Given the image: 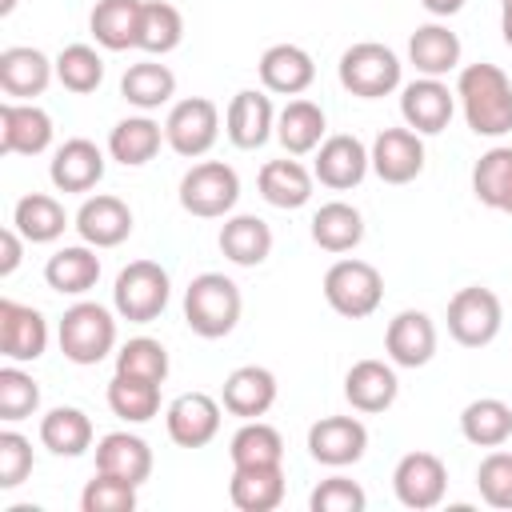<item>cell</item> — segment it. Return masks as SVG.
<instances>
[{
    "label": "cell",
    "instance_id": "1",
    "mask_svg": "<svg viewBox=\"0 0 512 512\" xmlns=\"http://www.w3.org/2000/svg\"><path fill=\"white\" fill-rule=\"evenodd\" d=\"M456 96H460L464 120L476 136L496 140V136L512 132V80L504 76V68H496L488 60L460 68Z\"/></svg>",
    "mask_w": 512,
    "mask_h": 512
},
{
    "label": "cell",
    "instance_id": "2",
    "mask_svg": "<svg viewBox=\"0 0 512 512\" xmlns=\"http://www.w3.org/2000/svg\"><path fill=\"white\" fill-rule=\"evenodd\" d=\"M240 312H244V296L236 280H228L224 272H200L184 288V320L204 340L228 336L240 324Z\"/></svg>",
    "mask_w": 512,
    "mask_h": 512
},
{
    "label": "cell",
    "instance_id": "3",
    "mask_svg": "<svg viewBox=\"0 0 512 512\" xmlns=\"http://www.w3.org/2000/svg\"><path fill=\"white\" fill-rule=\"evenodd\" d=\"M56 340H60L64 360H72L80 368H92L116 348V320H112V312L104 304L76 300L72 308H64Z\"/></svg>",
    "mask_w": 512,
    "mask_h": 512
},
{
    "label": "cell",
    "instance_id": "4",
    "mask_svg": "<svg viewBox=\"0 0 512 512\" xmlns=\"http://www.w3.org/2000/svg\"><path fill=\"white\" fill-rule=\"evenodd\" d=\"M324 300L336 316L344 320H364L380 308L384 300V276L376 264L368 260H356V256H344L336 260L328 272H324Z\"/></svg>",
    "mask_w": 512,
    "mask_h": 512
},
{
    "label": "cell",
    "instance_id": "5",
    "mask_svg": "<svg viewBox=\"0 0 512 512\" xmlns=\"http://www.w3.org/2000/svg\"><path fill=\"white\" fill-rule=\"evenodd\" d=\"M172 296V280L156 260H132L120 268L116 288H112V308L128 324H152Z\"/></svg>",
    "mask_w": 512,
    "mask_h": 512
},
{
    "label": "cell",
    "instance_id": "6",
    "mask_svg": "<svg viewBox=\"0 0 512 512\" xmlns=\"http://www.w3.org/2000/svg\"><path fill=\"white\" fill-rule=\"evenodd\" d=\"M400 56L388 48V44H376V40H360L352 48H344L336 72H340V84L344 92L360 96V100H380L388 92L400 88Z\"/></svg>",
    "mask_w": 512,
    "mask_h": 512
},
{
    "label": "cell",
    "instance_id": "7",
    "mask_svg": "<svg viewBox=\"0 0 512 512\" xmlns=\"http://www.w3.org/2000/svg\"><path fill=\"white\" fill-rule=\"evenodd\" d=\"M240 200V176L224 160H200L180 180V208L200 220H220Z\"/></svg>",
    "mask_w": 512,
    "mask_h": 512
},
{
    "label": "cell",
    "instance_id": "8",
    "mask_svg": "<svg viewBox=\"0 0 512 512\" xmlns=\"http://www.w3.org/2000/svg\"><path fill=\"white\" fill-rule=\"evenodd\" d=\"M500 324H504V308L492 288L468 284L448 300V336L464 348L492 344L500 336Z\"/></svg>",
    "mask_w": 512,
    "mask_h": 512
},
{
    "label": "cell",
    "instance_id": "9",
    "mask_svg": "<svg viewBox=\"0 0 512 512\" xmlns=\"http://www.w3.org/2000/svg\"><path fill=\"white\" fill-rule=\"evenodd\" d=\"M220 136V108L208 100V96H188V100H176L168 120H164V144L184 156V160H196L204 156Z\"/></svg>",
    "mask_w": 512,
    "mask_h": 512
},
{
    "label": "cell",
    "instance_id": "10",
    "mask_svg": "<svg viewBox=\"0 0 512 512\" xmlns=\"http://www.w3.org/2000/svg\"><path fill=\"white\" fill-rule=\"evenodd\" d=\"M392 492L404 508L412 512H428L444 500L448 492V468L436 452H404L396 460V472H392Z\"/></svg>",
    "mask_w": 512,
    "mask_h": 512
},
{
    "label": "cell",
    "instance_id": "11",
    "mask_svg": "<svg viewBox=\"0 0 512 512\" xmlns=\"http://www.w3.org/2000/svg\"><path fill=\"white\" fill-rule=\"evenodd\" d=\"M368 452V428L356 416H320L308 428V456L324 468H348Z\"/></svg>",
    "mask_w": 512,
    "mask_h": 512
},
{
    "label": "cell",
    "instance_id": "12",
    "mask_svg": "<svg viewBox=\"0 0 512 512\" xmlns=\"http://www.w3.org/2000/svg\"><path fill=\"white\" fill-rule=\"evenodd\" d=\"M452 112H456V92L444 80H436V76H420V80L400 88V116L420 136L444 132Z\"/></svg>",
    "mask_w": 512,
    "mask_h": 512
},
{
    "label": "cell",
    "instance_id": "13",
    "mask_svg": "<svg viewBox=\"0 0 512 512\" xmlns=\"http://www.w3.org/2000/svg\"><path fill=\"white\" fill-rule=\"evenodd\" d=\"M52 144V116L32 100L0 104V152L4 156H40Z\"/></svg>",
    "mask_w": 512,
    "mask_h": 512
},
{
    "label": "cell",
    "instance_id": "14",
    "mask_svg": "<svg viewBox=\"0 0 512 512\" xmlns=\"http://www.w3.org/2000/svg\"><path fill=\"white\" fill-rule=\"evenodd\" d=\"M372 168V156L364 148V140L348 136V132H336L328 136L320 148H316V160H312V176L332 188V192H348L356 188Z\"/></svg>",
    "mask_w": 512,
    "mask_h": 512
},
{
    "label": "cell",
    "instance_id": "15",
    "mask_svg": "<svg viewBox=\"0 0 512 512\" xmlns=\"http://www.w3.org/2000/svg\"><path fill=\"white\" fill-rule=\"evenodd\" d=\"M48 348V320L40 308L20 304V300H0V352L12 364L40 360Z\"/></svg>",
    "mask_w": 512,
    "mask_h": 512
},
{
    "label": "cell",
    "instance_id": "16",
    "mask_svg": "<svg viewBox=\"0 0 512 512\" xmlns=\"http://www.w3.org/2000/svg\"><path fill=\"white\" fill-rule=\"evenodd\" d=\"M368 156H372V172L384 184H408L424 172V140L408 124L404 128H384L372 140Z\"/></svg>",
    "mask_w": 512,
    "mask_h": 512
},
{
    "label": "cell",
    "instance_id": "17",
    "mask_svg": "<svg viewBox=\"0 0 512 512\" xmlns=\"http://www.w3.org/2000/svg\"><path fill=\"white\" fill-rule=\"evenodd\" d=\"M384 352L396 368H424L436 356V324L420 308H404L388 320Z\"/></svg>",
    "mask_w": 512,
    "mask_h": 512
},
{
    "label": "cell",
    "instance_id": "18",
    "mask_svg": "<svg viewBox=\"0 0 512 512\" xmlns=\"http://www.w3.org/2000/svg\"><path fill=\"white\" fill-rule=\"evenodd\" d=\"M164 428H168L172 444H180V448H204L220 432V400H212L208 392H184V396H176L168 404Z\"/></svg>",
    "mask_w": 512,
    "mask_h": 512
},
{
    "label": "cell",
    "instance_id": "19",
    "mask_svg": "<svg viewBox=\"0 0 512 512\" xmlns=\"http://www.w3.org/2000/svg\"><path fill=\"white\" fill-rule=\"evenodd\" d=\"M224 132L236 148L252 152V148H264L268 136H276V108L264 92L256 88H240L232 100H228V112H224Z\"/></svg>",
    "mask_w": 512,
    "mask_h": 512
},
{
    "label": "cell",
    "instance_id": "20",
    "mask_svg": "<svg viewBox=\"0 0 512 512\" xmlns=\"http://www.w3.org/2000/svg\"><path fill=\"white\" fill-rule=\"evenodd\" d=\"M76 232L84 244L92 248H116L132 236V208L120 200V196H108V192H96L80 204L76 212Z\"/></svg>",
    "mask_w": 512,
    "mask_h": 512
},
{
    "label": "cell",
    "instance_id": "21",
    "mask_svg": "<svg viewBox=\"0 0 512 512\" xmlns=\"http://www.w3.org/2000/svg\"><path fill=\"white\" fill-rule=\"evenodd\" d=\"M56 76V60H48L40 48L12 44L0 52V88L8 100H32L40 96Z\"/></svg>",
    "mask_w": 512,
    "mask_h": 512
},
{
    "label": "cell",
    "instance_id": "22",
    "mask_svg": "<svg viewBox=\"0 0 512 512\" xmlns=\"http://www.w3.org/2000/svg\"><path fill=\"white\" fill-rule=\"evenodd\" d=\"M48 180L56 184V192H88L104 180V152L92 140L72 136L52 152Z\"/></svg>",
    "mask_w": 512,
    "mask_h": 512
},
{
    "label": "cell",
    "instance_id": "23",
    "mask_svg": "<svg viewBox=\"0 0 512 512\" xmlns=\"http://www.w3.org/2000/svg\"><path fill=\"white\" fill-rule=\"evenodd\" d=\"M344 396L356 412L364 416H376V412H388L400 396V380H396V368L384 364V360H356L344 376Z\"/></svg>",
    "mask_w": 512,
    "mask_h": 512
},
{
    "label": "cell",
    "instance_id": "24",
    "mask_svg": "<svg viewBox=\"0 0 512 512\" xmlns=\"http://www.w3.org/2000/svg\"><path fill=\"white\" fill-rule=\"evenodd\" d=\"M220 404H224V412H232L240 420H260L276 404V376L260 364H240L228 372V380L220 388Z\"/></svg>",
    "mask_w": 512,
    "mask_h": 512
},
{
    "label": "cell",
    "instance_id": "25",
    "mask_svg": "<svg viewBox=\"0 0 512 512\" xmlns=\"http://www.w3.org/2000/svg\"><path fill=\"white\" fill-rule=\"evenodd\" d=\"M228 500L240 512H272L284 504V464H232Z\"/></svg>",
    "mask_w": 512,
    "mask_h": 512
},
{
    "label": "cell",
    "instance_id": "26",
    "mask_svg": "<svg viewBox=\"0 0 512 512\" xmlns=\"http://www.w3.org/2000/svg\"><path fill=\"white\" fill-rule=\"evenodd\" d=\"M260 84L276 96H300L316 80V64L300 44H272L260 56Z\"/></svg>",
    "mask_w": 512,
    "mask_h": 512
},
{
    "label": "cell",
    "instance_id": "27",
    "mask_svg": "<svg viewBox=\"0 0 512 512\" xmlns=\"http://www.w3.org/2000/svg\"><path fill=\"white\" fill-rule=\"evenodd\" d=\"M96 472L120 476L128 484H144L152 476V448L136 432H108L96 440Z\"/></svg>",
    "mask_w": 512,
    "mask_h": 512
},
{
    "label": "cell",
    "instance_id": "28",
    "mask_svg": "<svg viewBox=\"0 0 512 512\" xmlns=\"http://www.w3.org/2000/svg\"><path fill=\"white\" fill-rule=\"evenodd\" d=\"M44 280L52 292L60 296H84L88 288H96L100 280V256L92 244H68V248H56L44 264Z\"/></svg>",
    "mask_w": 512,
    "mask_h": 512
},
{
    "label": "cell",
    "instance_id": "29",
    "mask_svg": "<svg viewBox=\"0 0 512 512\" xmlns=\"http://www.w3.org/2000/svg\"><path fill=\"white\" fill-rule=\"evenodd\" d=\"M140 12H144V0H96L88 28L100 48L124 52L140 44Z\"/></svg>",
    "mask_w": 512,
    "mask_h": 512
},
{
    "label": "cell",
    "instance_id": "30",
    "mask_svg": "<svg viewBox=\"0 0 512 512\" xmlns=\"http://www.w3.org/2000/svg\"><path fill=\"white\" fill-rule=\"evenodd\" d=\"M324 132H328V120H324V108L312 104V100H288L280 112H276V140L284 144L288 156H308L324 144Z\"/></svg>",
    "mask_w": 512,
    "mask_h": 512
},
{
    "label": "cell",
    "instance_id": "31",
    "mask_svg": "<svg viewBox=\"0 0 512 512\" xmlns=\"http://www.w3.org/2000/svg\"><path fill=\"white\" fill-rule=\"evenodd\" d=\"M220 252L236 264V268H256L272 256V228L268 220L252 216V212H240V216H228L224 228H220Z\"/></svg>",
    "mask_w": 512,
    "mask_h": 512
},
{
    "label": "cell",
    "instance_id": "32",
    "mask_svg": "<svg viewBox=\"0 0 512 512\" xmlns=\"http://www.w3.org/2000/svg\"><path fill=\"white\" fill-rule=\"evenodd\" d=\"M408 60L420 76H448L452 68H460V36L444 24H420L408 36Z\"/></svg>",
    "mask_w": 512,
    "mask_h": 512
},
{
    "label": "cell",
    "instance_id": "33",
    "mask_svg": "<svg viewBox=\"0 0 512 512\" xmlns=\"http://www.w3.org/2000/svg\"><path fill=\"white\" fill-rule=\"evenodd\" d=\"M312 184H316V176H312L300 160H268V164L260 168V176H256L260 196H264L272 208H284V212L304 208V204L312 200Z\"/></svg>",
    "mask_w": 512,
    "mask_h": 512
},
{
    "label": "cell",
    "instance_id": "34",
    "mask_svg": "<svg viewBox=\"0 0 512 512\" xmlns=\"http://www.w3.org/2000/svg\"><path fill=\"white\" fill-rule=\"evenodd\" d=\"M12 228H16L28 244H52V240L64 236L68 212H64V204H60L56 196H48V192H28V196H20L16 208H12Z\"/></svg>",
    "mask_w": 512,
    "mask_h": 512
},
{
    "label": "cell",
    "instance_id": "35",
    "mask_svg": "<svg viewBox=\"0 0 512 512\" xmlns=\"http://www.w3.org/2000/svg\"><path fill=\"white\" fill-rule=\"evenodd\" d=\"M164 144V128L152 116H124L112 132H108V156L124 168H140L148 164Z\"/></svg>",
    "mask_w": 512,
    "mask_h": 512
},
{
    "label": "cell",
    "instance_id": "36",
    "mask_svg": "<svg viewBox=\"0 0 512 512\" xmlns=\"http://www.w3.org/2000/svg\"><path fill=\"white\" fill-rule=\"evenodd\" d=\"M92 420L88 412L72 408V404H60L52 412L40 416V444L52 452V456H84L92 448Z\"/></svg>",
    "mask_w": 512,
    "mask_h": 512
},
{
    "label": "cell",
    "instance_id": "37",
    "mask_svg": "<svg viewBox=\"0 0 512 512\" xmlns=\"http://www.w3.org/2000/svg\"><path fill=\"white\" fill-rule=\"evenodd\" d=\"M312 240H316V248L336 252V256L340 252H352L364 240V216H360V208H352L344 200L320 204L316 216H312Z\"/></svg>",
    "mask_w": 512,
    "mask_h": 512
},
{
    "label": "cell",
    "instance_id": "38",
    "mask_svg": "<svg viewBox=\"0 0 512 512\" xmlns=\"http://www.w3.org/2000/svg\"><path fill=\"white\" fill-rule=\"evenodd\" d=\"M472 192L484 208H496V212L512 216V148L508 144H496L476 160Z\"/></svg>",
    "mask_w": 512,
    "mask_h": 512
},
{
    "label": "cell",
    "instance_id": "39",
    "mask_svg": "<svg viewBox=\"0 0 512 512\" xmlns=\"http://www.w3.org/2000/svg\"><path fill=\"white\" fill-rule=\"evenodd\" d=\"M120 96L140 108V112H152L160 104H168L176 96V72L168 64H156V60H140L132 64L124 76H120Z\"/></svg>",
    "mask_w": 512,
    "mask_h": 512
},
{
    "label": "cell",
    "instance_id": "40",
    "mask_svg": "<svg viewBox=\"0 0 512 512\" xmlns=\"http://www.w3.org/2000/svg\"><path fill=\"white\" fill-rule=\"evenodd\" d=\"M460 432L476 448H500L512 436V404H504L496 396H480V400L464 404Z\"/></svg>",
    "mask_w": 512,
    "mask_h": 512
},
{
    "label": "cell",
    "instance_id": "41",
    "mask_svg": "<svg viewBox=\"0 0 512 512\" xmlns=\"http://www.w3.org/2000/svg\"><path fill=\"white\" fill-rule=\"evenodd\" d=\"M108 408L128 424H148L160 412V384L116 372L108 380Z\"/></svg>",
    "mask_w": 512,
    "mask_h": 512
},
{
    "label": "cell",
    "instance_id": "42",
    "mask_svg": "<svg viewBox=\"0 0 512 512\" xmlns=\"http://www.w3.org/2000/svg\"><path fill=\"white\" fill-rule=\"evenodd\" d=\"M184 40V16L176 4L168 0H144V12H140V52L148 56H168L172 48H180Z\"/></svg>",
    "mask_w": 512,
    "mask_h": 512
},
{
    "label": "cell",
    "instance_id": "43",
    "mask_svg": "<svg viewBox=\"0 0 512 512\" xmlns=\"http://www.w3.org/2000/svg\"><path fill=\"white\" fill-rule=\"evenodd\" d=\"M232 464H284V436L264 420H244L228 440Z\"/></svg>",
    "mask_w": 512,
    "mask_h": 512
},
{
    "label": "cell",
    "instance_id": "44",
    "mask_svg": "<svg viewBox=\"0 0 512 512\" xmlns=\"http://www.w3.org/2000/svg\"><path fill=\"white\" fill-rule=\"evenodd\" d=\"M56 80H60L68 92H76V96L96 92L100 80H104V60H100V52H96L92 44H68V48H60V56H56Z\"/></svg>",
    "mask_w": 512,
    "mask_h": 512
},
{
    "label": "cell",
    "instance_id": "45",
    "mask_svg": "<svg viewBox=\"0 0 512 512\" xmlns=\"http://www.w3.org/2000/svg\"><path fill=\"white\" fill-rule=\"evenodd\" d=\"M168 368H172L168 364V348L160 340H152V336H132L116 352V372H124V376H140V380L164 384L168 380Z\"/></svg>",
    "mask_w": 512,
    "mask_h": 512
},
{
    "label": "cell",
    "instance_id": "46",
    "mask_svg": "<svg viewBox=\"0 0 512 512\" xmlns=\"http://www.w3.org/2000/svg\"><path fill=\"white\" fill-rule=\"evenodd\" d=\"M36 408H40V384L20 364H4L0 368V420L16 424V420H28Z\"/></svg>",
    "mask_w": 512,
    "mask_h": 512
},
{
    "label": "cell",
    "instance_id": "47",
    "mask_svg": "<svg viewBox=\"0 0 512 512\" xmlns=\"http://www.w3.org/2000/svg\"><path fill=\"white\" fill-rule=\"evenodd\" d=\"M136 508V484L96 472L80 492V512H132Z\"/></svg>",
    "mask_w": 512,
    "mask_h": 512
},
{
    "label": "cell",
    "instance_id": "48",
    "mask_svg": "<svg viewBox=\"0 0 512 512\" xmlns=\"http://www.w3.org/2000/svg\"><path fill=\"white\" fill-rule=\"evenodd\" d=\"M476 488L488 508H512V452L492 448L476 468Z\"/></svg>",
    "mask_w": 512,
    "mask_h": 512
},
{
    "label": "cell",
    "instance_id": "49",
    "mask_svg": "<svg viewBox=\"0 0 512 512\" xmlns=\"http://www.w3.org/2000/svg\"><path fill=\"white\" fill-rule=\"evenodd\" d=\"M364 504H368L364 488L356 480H348V476H328L308 496L312 512H364Z\"/></svg>",
    "mask_w": 512,
    "mask_h": 512
},
{
    "label": "cell",
    "instance_id": "50",
    "mask_svg": "<svg viewBox=\"0 0 512 512\" xmlns=\"http://www.w3.org/2000/svg\"><path fill=\"white\" fill-rule=\"evenodd\" d=\"M32 472V440L20 436L16 428L0 432V488H20Z\"/></svg>",
    "mask_w": 512,
    "mask_h": 512
},
{
    "label": "cell",
    "instance_id": "51",
    "mask_svg": "<svg viewBox=\"0 0 512 512\" xmlns=\"http://www.w3.org/2000/svg\"><path fill=\"white\" fill-rule=\"evenodd\" d=\"M24 260V236L16 228H4L0 232V276H12Z\"/></svg>",
    "mask_w": 512,
    "mask_h": 512
},
{
    "label": "cell",
    "instance_id": "52",
    "mask_svg": "<svg viewBox=\"0 0 512 512\" xmlns=\"http://www.w3.org/2000/svg\"><path fill=\"white\" fill-rule=\"evenodd\" d=\"M424 4V12H432V16H456L460 8H464V0H420Z\"/></svg>",
    "mask_w": 512,
    "mask_h": 512
},
{
    "label": "cell",
    "instance_id": "53",
    "mask_svg": "<svg viewBox=\"0 0 512 512\" xmlns=\"http://www.w3.org/2000/svg\"><path fill=\"white\" fill-rule=\"evenodd\" d=\"M500 32H504V44L512 48V8H504V12H500Z\"/></svg>",
    "mask_w": 512,
    "mask_h": 512
},
{
    "label": "cell",
    "instance_id": "54",
    "mask_svg": "<svg viewBox=\"0 0 512 512\" xmlns=\"http://www.w3.org/2000/svg\"><path fill=\"white\" fill-rule=\"evenodd\" d=\"M16 4H20V0H0V16H8V12L16 8Z\"/></svg>",
    "mask_w": 512,
    "mask_h": 512
},
{
    "label": "cell",
    "instance_id": "55",
    "mask_svg": "<svg viewBox=\"0 0 512 512\" xmlns=\"http://www.w3.org/2000/svg\"><path fill=\"white\" fill-rule=\"evenodd\" d=\"M500 8H512V0H500Z\"/></svg>",
    "mask_w": 512,
    "mask_h": 512
}]
</instances>
